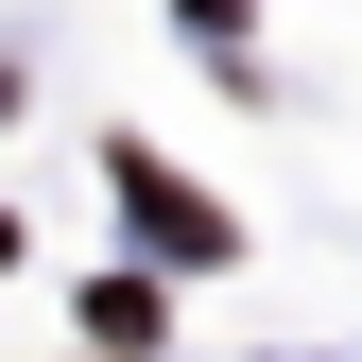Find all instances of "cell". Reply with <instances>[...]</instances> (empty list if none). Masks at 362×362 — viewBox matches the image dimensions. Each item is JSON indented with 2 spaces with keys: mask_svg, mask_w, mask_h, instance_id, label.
Returning <instances> with one entry per match:
<instances>
[{
  "mask_svg": "<svg viewBox=\"0 0 362 362\" xmlns=\"http://www.w3.org/2000/svg\"><path fill=\"white\" fill-rule=\"evenodd\" d=\"M121 207H139V242H156V259H224V242H242V224H224L190 173H156V156H121Z\"/></svg>",
  "mask_w": 362,
  "mask_h": 362,
  "instance_id": "1",
  "label": "cell"
},
{
  "mask_svg": "<svg viewBox=\"0 0 362 362\" xmlns=\"http://www.w3.org/2000/svg\"><path fill=\"white\" fill-rule=\"evenodd\" d=\"M190 18H242V0H190Z\"/></svg>",
  "mask_w": 362,
  "mask_h": 362,
  "instance_id": "2",
  "label": "cell"
}]
</instances>
